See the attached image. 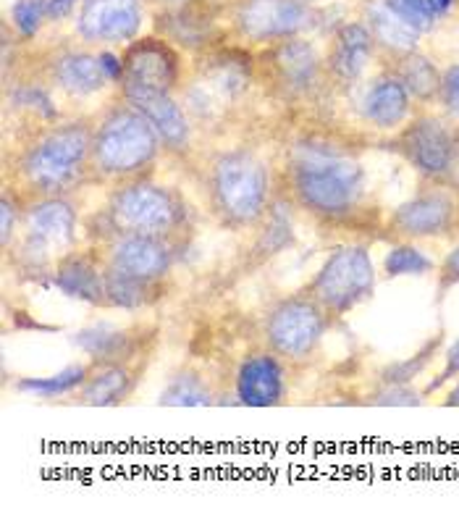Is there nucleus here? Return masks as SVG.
<instances>
[{
  "mask_svg": "<svg viewBox=\"0 0 459 512\" xmlns=\"http://www.w3.org/2000/svg\"><path fill=\"white\" fill-rule=\"evenodd\" d=\"M92 119L35 121L6 148L3 187L21 200L69 197L79 184L92 182Z\"/></svg>",
  "mask_w": 459,
  "mask_h": 512,
  "instance_id": "f257e3e1",
  "label": "nucleus"
},
{
  "mask_svg": "<svg viewBox=\"0 0 459 512\" xmlns=\"http://www.w3.org/2000/svg\"><path fill=\"white\" fill-rule=\"evenodd\" d=\"M284 187L297 208L320 221H347L357 213L365 195V171L355 158L305 142L289 150Z\"/></svg>",
  "mask_w": 459,
  "mask_h": 512,
  "instance_id": "f03ea898",
  "label": "nucleus"
},
{
  "mask_svg": "<svg viewBox=\"0 0 459 512\" xmlns=\"http://www.w3.org/2000/svg\"><path fill=\"white\" fill-rule=\"evenodd\" d=\"M163 153V142L153 124L124 98L92 119V182L124 184L153 169Z\"/></svg>",
  "mask_w": 459,
  "mask_h": 512,
  "instance_id": "7ed1b4c3",
  "label": "nucleus"
},
{
  "mask_svg": "<svg viewBox=\"0 0 459 512\" xmlns=\"http://www.w3.org/2000/svg\"><path fill=\"white\" fill-rule=\"evenodd\" d=\"M205 190L213 216L231 232L255 229L273 208L271 171L252 150L229 148L213 155L205 169Z\"/></svg>",
  "mask_w": 459,
  "mask_h": 512,
  "instance_id": "20e7f679",
  "label": "nucleus"
},
{
  "mask_svg": "<svg viewBox=\"0 0 459 512\" xmlns=\"http://www.w3.org/2000/svg\"><path fill=\"white\" fill-rule=\"evenodd\" d=\"M103 239L116 234H140L174 242L187 229V203L171 187L150 182L147 176L116 184L100 208Z\"/></svg>",
  "mask_w": 459,
  "mask_h": 512,
  "instance_id": "39448f33",
  "label": "nucleus"
},
{
  "mask_svg": "<svg viewBox=\"0 0 459 512\" xmlns=\"http://www.w3.org/2000/svg\"><path fill=\"white\" fill-rule=\"evenodd\" d=\"M79 245V211L69 197H40L27 203L16 234V266L24 274H48ZM8 253V250H6Z\"/></svg>",
  "mask_w": 459,
  "mask_h": 512,
  "instance_id": "423d86ee",
  "label": "nucleus"
},
{
  "mask_svg": "<svg viewBox=\"0 0 459 512\" xmlns=\"http://www.w3.org/2000/svg\"><path fill=\"white\" fill-rule=\"evenodd\" d=\"M305 292L326 310L341 318L376 292V266L368 245H344L328 255L318 274L307 281Z\"/></svg>",
  "mask_w": 459,
  "mask_h": 512,
  "instance_id": "0eeeda50",
  "label": "nucleus"
},
{
  "mask_svg": "<svg viewBox=\"0 0 459 512\" xmlns=\"http://www.w3.org/2000/svg\"><path fill=\"white\" fill-rule=\"evenodd\" d=\"M328 321L331 316L302 289L273 302L271 310L265 313V344L284 363H302L318 352L320 342L326 337Z\"/></svg>",
  "mask_w": 459,
  "mask_h": 512,
  "instance_id": "6e6552de",
  "label": "nucleus"
},
{
  "mask_svg": "<svg viewBox=\"0 0 459 512\" xmlns=\"http://www.w3.org/2000/svg\"><path fill=\"white\" fill-rule=\"evenodd\" d=\"M394 150L423 176L425 182L444 184L454 153V132L439 116H418L399 129Z\"/></svg>",
  "mask_w": 459,
  "mask_h": 512,
  "instance_id": "1a4fd4ad",
  "label": "nucleus"
},
{
  "mask_svg": "<svg viewBox=\"0 0 459 512\" xmlns=\"http://www.w3.org/2000/svg\"><path fill=\"white\" fill-rule=\"evenodd\" d=\"M457 229V195L446 184L418 192L389 216V232L399 239L449 237Z\"/></svg>",
  "mask_w": 459,
  "mask_h": 512,
  "instance_id": "9d476101",
  "label": "nucleus"
},
{
  "mask_svg": "<svg viewBox=\"0 0 459 512\" xmlns=\"http://www.w3.org/2000/svg\"><path fill=\"white\" fill-rule=\"evenodd\" d=\"M181 79V58L166 40L147 37L121 56V92H166L174 95Z\"/></svg>",
  "mask_w": 459,
  "mask_h": 512,
  "instance_id": "9b49d317",
  "label": "nucleus"
},
{
  "mask_svg": "<svg viewBox=\"0 0 459 512\" xmlns=\"http://www.w3.org/2000/svg\"><path fill=\"white\" fill-rule=\"evenodd\" d=\"M98 255L105 268L145 281H163L174 266V242L140 234H116L100 239Z\"/></svg>",
  "mask_w": 459,
  "mask_h": 512,
  "instance_id": "f8f14e48",
  "label": "nucleus"
},
{
  "mask_svg": "<svg viewBox=\"0 0 459 512\" xmlns=\"http://www.w3.org/2000/svg\"><path fill=\"white\" fill-rule=\"evenodd\" d=\"M310 22L305 0H242L237 11L239 35L250 43H276L297 37Z\"/></svg>",
  "mask_w": 459,
  "mask_h": 512,
  "instance_id": "ddd939ff",
  "label": "nucleus"
},
{
  "mask_svg": "<svg viewBox=\"0 0 459 512\" xmlns=\"http://www.w3.org/2000/svg\"><path fill=\"white\" fill-rule=\"evenodd\" d=\"M142 27V0H84L77 35L87 43H129Z\"/></svg>",
  "mask_w": 459,
  "mask_h": 512,
  "instance_id": "4468645a",
  "label": "nucleus"
},
{
  "mask_svg": "<svg viewBox=\"0 0 459 512\" xmlns=\"http://www.w3.org/2000/svg\"><path fill=\"white\" fill-rule=\"evenodd\" d=\"M121 98H124L126 103H132L140 113H145V119L150 121L155 132H158L166 153H189L195 127H192V121H189V113L179 106V100H176L174 95H166V92L129 90L121 92Z\"/></svg>",
  "mask_w": 459,
  "mask_h": 512,
  "instance_id": "2eb2a0df",
  "label": "nucleus"
},
{
  "mask_svg": "<svg viewBox=\"0 0 459 512\" xmlns=\"http://www.w3.org/2000/svg\"><path fill=\"white\" fill-rule=\"evenodd\" d=\"M286 400L284 360L279 355L255 352L239 365L237 402L244 407H276Z\"/></svg>",
  "mask_w": 459,
  "mask_h": 512,
  "instance_id": "dca6fc26",
  "label": "nucleus"
},
{
  "mask_svg": "<svg viewBox=\"0 0 459 512\" xmlns=\"http://www.w3.org/2000/svg\"><path fill=\"white\" fill-rule=\"evenodd\" d=\"M50 85L66 92L69 98L84 100L95 98L111 85H116V82L105 71L103 58L82 53V50H71V53H61L50 64Z\"/></svg>",
  "mask_w": 459,
  "mask_h": 512,
  "instance_id": "f3484780",
  "label": "nucleus"
},
{
  "mask_svg": "<svg viewBox=\"0 0 459 512\" xmlns=\"http://www.w3.org/2000/svg\"><path fill=\"white\" fill-rule=\"evenodd\" d=\"M53 284L63 295L82 300L87 305H105V268L98 250H74L53 271Z\"/></svg>",
  "mask_w": 459,
  "mask_h": 512,
  "instance_id": "a211bd4d",
  "label": "nucleus"
},
{
  "mask_svg": "<svg viewBox=\"0 0 459 512\" xmlns=\"http://www.w3.org/2000/svg\"><path fill=\"white\" fill-rule=\"evenodd\" d=\"M142 368H134L132 358L113 360V363H92L90 379L77 392L82 405L92 407H111L121 402L134 392V386L140 381Z\"/></svg>",
  "mask_w": 459,
  "mask_h": 512,
  "instance_id": "6ab92c4d",
  "label": "nucleus"
},
{
  "mask_svg": "<svg viewBox=\"0 0 459 512\" xmlns=\"http://www.w3.org/2000/svg\"><path fill=\"white\" fill-rule=\"evenodd\" d=\"M273 69L279 74V85L289 95H302L318 79V53L313 45L300 37H289V40H281L273 50Z\"/></svg>",
  "mask_w": 459,
  "mask_h": 512,
  "instance_id": "aec40b11",
  "label": "nucleus"
},
{
  "mask_svg": "<svg viewBox=\"0 0 459 512\" xmlns=\"http://www.w3.org/2000/svg\"><path fill=\"white\" fill-rule=\"evenodd\" d=\"M410 92L397 77H383L370 87L365 100H362V113L368 124L383 132H397L410 116Z\"/></svg>",
  "mask_w": 459,
  "mask_h": 512,
  "instance_id": "412c9836",
  "label": "nucleus"
},
{
  "mask_svg": "<svg viewBox=\"0 0 459 512\" xmlns=\"http://www.w3.org/2000/svg\"><path fill=\"white\" fill-rule=\"evenodd\" d=\"M370 56H373L370 29H365L362 24H344L336 32V43L331 48L328 66H331V74L341 82H355L368 66Z\"/></svg>",
  "mask_w": 459,
  "mask_h": 512,
  "instance_id": "4be33fe9",
  "label": "nucleus"
},
{
  "mask_svg": "<svg viewBox=\"0 0 459 512\" xmlns=\"http://www.w3.org/2000/svg\"><path fill=\"white\" fill-rule=\"evenodd\" d=\"M368 22L373 40L394 53H412L423 35L391 0H373L368 6Z\"/></svg>",
  "mask_w": 459,
  "mask_h": 512,
  "instance_id": "5701e85b",
  "label": "nucleus"
},
{
  "mask_svg": "<svg viewBox=\"0 0 459 512\" xmlns=\"http://www.w3.org/2000/svg\"><path fill=\"white\" fill-rule=\"evenodd\" d=\"M105 268V266H103ZM163 292V281H145L105 268V305L103 308L140 310L153 305Z\"/></svg>",
  "mask_w": 459,
  "mask_h": 512,
  "instance_id": "b1692460",
  "label": "nucleus"
},
{
  "mask_svg": "<svg viewBox=\"0 0 459 512\" xmlns=\"http://www.w3.org/2000/svg\"><path fill=\"white\" fill-rule=\"evenodd\" d=\"M77 344L90 355V363H113V360H129L137 355L132 331L113 329L105 323H95L90 329L79 331Z\"/></svg>",
  "mask_w": 459,
  "mask_h": 512,
  "instance_id": "393cba45",
  "label": "nucleus"
},
{
  "mask_svg": "<svg viewBox=\"0 0 459 512\" xmlns=\"http://www.w3.org/2000/svg\"><path fill=\"white\" fill-rule=\"evenodd\" d=\"M92 363H79L63 368L56 376L48 379H19L16 381V392L29 394V397H40V400H56V397H66V394H77L84 386V381L90 379Z\"/></svg>",
  "mask_w": 459,
  "mask_h": 512,
  "instance_id": "a878e982",
  "label": "nucleus"
},
{
  "mask_svg": "<svg viewBox=\"0 0 459 512\" xmlns=\"http://www.w3.org/2000/svg\"><path fill=\"white\" fill-rule=\"evenodd\" d=\"M160 405L171 407H205L213 405V389L208 379H202L197 371H179L174 379L168 381L163 394H160Z\"/></svg>",
  "mask_w": 459,
  "mask_h": 512,
  "instance_id": "bb28decb",
  "label": "nucleus"
},
{
  "mask_svg": "<svg viewBox=\"0 0 459 512\" xmlns=\"http://www.w3.org/2000/svg\"><path fill=\"white\" fill-rule=\"evenodd\" d=\"M402 71L397 74V79L404 85V90L410 92V98H418L423 103L439 98L441 90V74L436 71V66L423 56H412V53H404Z\"/></svg>",
  "mask_w": 459,
  "mask_h": 512,
  "instance_id": "cd10ccee",
  "label": "nucleus"
},
{
  "mask_svg": "<svg viewBox=\"0 0 459 512\" xmlns=\"http://www.w3.org/2000/svg\"><path fill=\"white\" fill-rule=\"evenodd\" d=\"M433 268H436V263L418 245H412V242H399L383 258V274L389 276V279H397V276H425L431 274Z\"/></svg>",
  "mask_w": 459,
  "mask_h": 512,
  "instance_id": "c85d7f7f",
  "label": "nucleus"
},
{
  "mask_svg": "<svg viewBox=\"0 0 459 512\" xmlns=\"http://www.w3.org/2000/svg\"><path fill=\"white\" fill-rule=\"evenodd\" d=\"M439 347H441V337H436L425 344L418 355H412L410 360L386 365V368L381 371V384H412V381L418 379L420 373L425 371V365L439 355Z\"/></svg>",
  "mask_w": 459,
  "mask_h": 512,
  "instance_id": "c756f323",
  "label": "nucleus"
},
{
  "mask_svg": "<svg viewBox=\"0 0 459 512\" xmlns=\"http://www.w3.org/2000/svg\"><path fill=\"white\" fill-rule=\"evenodd\" d=\"M420 32L431 29L436 19L452 11L454 0H391Z\"/></svg>",
  "mask_w": 459,
  "mask_h": 512,
  "instance_id": "7c9ffc66",
  "label": "nucleus"
},
{
  "mask_svg": "<svg viewBox=\"0 0 459 512\" xmlns=\"http://www.w3.org/2000/svg\"><path fill=\"white\" fill-rule=\"evenodd\" d=\"M48 16V0H19L14 6V24L21 35L32 37Z\"/></svg>",
  "mask_w": 459,
  "mask_h": 512,
  "instance_id": "2f4dec72",
  "label": "nucleus"
},
{
  "mask_svg": "<svg viewBox=\"0 0 459 512\" xmlns=\"http://www.w3.org/2000/svg\"><path fill=\"white\" fill-rule=\"evenodd\" d=\"M423 397L425 394L415 392L410 384H381V389H378V392L370 397V402H373V405H383V407H394V405L415 407L423 402Z\"/></svg>",
  "mask_w": 459,
  "mask_h": 512,
  "instance_id": "473e14b6",
  "label": "nucleus"
},
{
  "mask_svg": "<svg viewBox=\"0 0 459 512\" xmlns=\"http://www.w3.org/2000/svg\"><path fill=\"white\" fill-rule=\"evenodd\" d=\"M454 287H459V245H454L446 258L441 260L439 266V284H436V292H439V300H444Z\"/></svg>",
  "mask_w": 459,
  "mask_h": 512,
  "instance_id": "72a5a7b5",
  "label": "nucleus"
},
{
  "mask_svg": "<svg viewBox=\"0 0 459 512\" xmlns=\"http://www.w3.org/2000/svg\"><path fill=\"white\" fill-rule=\"evenodd\" d=\"M439 98H441V106L446 108V113L459 121V66L446 69V74L441 77Z\"/></svg>",
  "mask_w": 459,
  "mask_h": 512,
  "instance_id": "f704fd0d",
  "label": "nucleus"
},
{
  "mask_svg": "<svg viewBox=\"0 0 459 512\" xmlns=\"http://www.w3.org/2000/svg\"><path fill=\"white\" fill-rule=\"evenodd\" d=\"M454 379H459V339L452 344V347H449V350H446L444 368H441L439 376H436L431 384L425 386L423 394H425V397H431L433 392H439L441 386H446L449 381H454Z\"/></svg>",
  "mask_w": 459,
  "mask_h": 512,
  "instance_id": "c9c22d12",
  "label": "nucleus"
},
{
  "mask_svg": "<svg viewBox=\"0 0 459 512\" xmlns=\"http://www.w3.org/2000/svg\"><path fill=\"white\" fill-rule=\"evenodd\" d=\"M446 187L459 192V132H454V153L452 163H449V174H446Z\"/></svg>",
  "mask_w": 459,
  "mask_h": 512,
  "instance_id": "e433bc0d",
  "label": "nucleus"
},
{
  "mask_svg": "<svg viewBox=\"0 0 459 512\" xmlns=\"http://www.w3.org/2000/svg\"><path fill=\"white\" fill-rule=\"evenodd\" d=\"M79 0H48V19H61L77 6Z\"/></svg>",
  "mask_w": 459,
  "mask_h": 512,
  "instance_id": "4c0bfd02",
  "label": "nucleus"
},
{
  "mask_svg": "<svg viewBox=\"0 0 459 512\" xmlns=\"http://www.w3.org/2000/svg\"><path fill=\"white\" fill-rule=\"evenodd\" d=\"M444 405H446V407H457V405H459V384H457V386H454L452 392L446 394V400H444Z\"/></svg>",
  "mask_w": 459,
  "mask_h": 512,
  "instance_id": "58836bf2",
  "label": "nucleus"
},
{
  "mask_svg": "<svg viewBox=\"0 0 459 512\" xmlns=\"http://www.w3.org/2000/svg\"><path fill=\"white\" fill-rule=\"evenodd\" d=\"M457 229H459V192H457Z\"/></svg>",
  "mask_w": 459,
  "mask_h": 512,
  "instance_id": "ea45409f",
  "label": "nucleus"
},
{
  "mask_svg": "<svg viewBox=\"0 0 459 512\" xmlns=\"http://www.w3.org/2000/svg\"><path fill=\"white\" fill-rule=\"evenodd\" d=\"M160 3H181V0H160Z\"/></svg>",
  "mask_w": 459,
  "mask_h": 512,
  "instance_id": "a19ab883",
  "label": "nucleus"
}]
</instances>
